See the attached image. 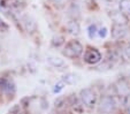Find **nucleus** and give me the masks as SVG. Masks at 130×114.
<instances>
[{"mask_svg": "<svg viewBox=\"0 0 130 114\" xmlns=\"http://www.w3.org/2000/svg\"><path fill=\"white\" fill-rule=\"evenodd\" d=\"M79 100H81L82 105H84L88 108H92L96 105L97 102V94L93 89L91 88H85L82 89L79 92Z\"/></svg>", "mask_w": 130, "mask_h": 114, "instance_id": "f257e3e1", "label": "nucleus"}, {"mask_svg": "<svg viewBox=\"0 0 130 114\" xmlns=\"http://www.w3.org/2000/svg\"><path fill=\"white\" fill-rule=\"evenodd\" d=\"M83 52V46L77 40H71L68 44L64 46L63 50V54L67 58H70V59H75V58H78L79 55Z\"/></svg>", "mask_w": 130, "mask_h": 114, "instance_id": "f03ea898", "label": "nucleus"}, {"mask_svg": "<svg viewBox=\"0 0 130 114\" xmlns=\"http://www.w3.org/2000/svg\"><path fill=\"white\" fill-rule=\"evenodd\" d=\"M116 108V102L114 99V97L112 96H105L100 99L99 103V112L105 114H109L114 112Z\"/></svg>", "mask_w": 130, "mask_h": 114, "instance_id": "7ed1b4c3", "label": "nucleus"}, {"mask_svg": "<svg viewBox=\"0 0 130 114\" xmlns=\"http://www.w3.org/2000/svg\"><path fill=\"white\" fill-rule=\"evenodd\" d=\"M84 61L89 64H96L101 61V53L97 48L90 47L84 53Z\"/></svg>", "mask_w": 130, "mask_h": 114, "instance_id": "20e7f679", "label": "nucleus"}, {"mask_svg": "<svg viewBox=\"0 0 130 114\" xmlns=\"http://www.w3.org/2000/svg\"><path fill=\"white\" fill-rule=\"evenodd\" d=\"M125 35H127V28H125V25L113 24V27H112V37L114 39L120 40L122 38H124Z\"/></svg>", "mask_w": 130, "mask_h": 114, "instance_id": "39448f33", "label": "nucleus"}, {"mask_svg": "<svg viewBox=\"0 0 130 114\" xmlns=\"http://www.w3.org/2000/svg\"><path fill=\"white\" fill-rule=\"evenodd\" d=\"M22 24L28 32H34L37 28V24H36V22H35V20L31 16H28V15H25V16L22 18Z\"/></svg>", "mask_w": 130, "mask_h": 114, "instance_id": "423d86ee", "label": "nucleus"}, {"mask_svg": "<svg viewBox=\"0 0 130 114\" xmlns=\"http://www.w3.org/2000/svg\"><path fill=\"white\" fill-rule=\"evenodd\" d=\"M110 18L114 21V24H121V25L127 24V16L121 12H112Z\"/></svg>", "mask_w": 130, "mask_h": 114, "instance_id": "0eeeda50", "label": "nucleus"}, {"mask_svg": "<svg viewBox=\"0 0 130 114\" xmlns=\"http://www.w3.org/2000/svg\"><path fill=\"white\" fill-rule=\"evenodd\" d=\"M47 62L51 64L52 67L54 68H60V67H63L64 64V60L61 59L59 57H47Z\"/></svg>", "mask_w": 130, "mask_h": 114, "instance_id": "6e6552de", "label": "nucleus"}, {"mask_svg": "<svg viewBox=\"0 0 130 114\" xmlns=\"http://www.w3.org/2000/svg\"><path fill=\"white\" fill-rule=\"evenodd\" d=\"M67 30L70 35L74 36H77L79 35V24L76 22V21H69L68 24H67Z\"/></svg>", "mask_w": 130, "mask_h": 114, "instance_id": "1a4fd4ad", "label": "nucleus"}, {"mask_svg": "<svg viewBox=\"0 0 130 114\" xmlns=\"http://www.w3.org/2000/svg\"><path fill=\"white\" fill-rule=\"evenodd\" d=\"M119 9L125 16H130V0H121L119 3Z\"/></svg>", "mask_w": 130, "mask_h": 114, "instance_id": "9d476101", "label": "nucleus"}, {"mask_svg": "<svg viewBox=\"0 0 130 114\" xmlns=\"http://www.w3.org/2000/svg\"><path fill=\"white\" fill-rule=\"evenodd\" d=\"M77 79H78L77 75L73 74V73H68V74H64L63 76H62L61 81L64 84H75V83L77 82Z\"/></svg>", "mask_w": 130, "mask_h": 114, "instance_id": "9b49d317", "label": "nucleus"}, {"mask_svg": "<svg viewBox=\"0 0 130 114\" xmlns=\"http://www.w3.org/2000/svg\"><path fill=\"white\" fill-rule=\"evenodd\" d=\"M116 90H118V93L120 96H127L130 91V88L127 85V83L124 81H120L118 83V87H116Z\"/></svg>", "mask_w": 130, "mask_h": 114, "instance_id": "f8f14e48", "label": "nucleus"}, {"mask_svg": "<svg viewBox=\"0 0 130 114\" xmlns=\"http://www.w3.org/2000/svg\"><path fill=\"white\" fill-rule=\"evenodd\" d=\"M98 28H97L96 24H91L90 27L88 28V35L89 37L91 38V39H93V38H96V36L98 35Z\"/></svg>", "mask_w": 130, "mask_h": 114, "instance_id": "ddd939ff", "label": "nucleus"}, {"mask_svg": "<svg viewBox=\"0 0 130 114\" xmlns=\"http://www.w3.org/2000/svg\"><path fill=\"white\" fill-rule=\"evenodd\" d=\"M9 10H10V4L7 0H0V12L7 14Z\"/></svg>", "mask_w": 130, "mask_h": 114, "instance_id": "4468645a", "label": "nucleus"}, {"mask_svg": "<svg viewBox=\"0 0 130 114\" xmlns=\"http://www.w3.org/2000/svg\"><path fill=\"white\" fill-rule=\"evenodd\" d=\"M64 85H66V84H64L62 81L55 83V84H54V87H53V90H52V91H53V93H59L60 91H62V90H63V88H64Z\"/></svg>", "mask_w": 130, "mask_h": 114, "instance_id": "2eb2a0df", "label": "nucleus"}, {"mask_svg": "<svg viewBox=\"0 0 130 114\" xmlns=\"http://www.w3.org/2000/svg\"><path fill=\"white\" fill-rule=\"evenodd\" d=\"M122 54H123V58L127 60H130V44H127L122 50Z\"/></svg>", "mask_w": 130, "mask_h": 114, "instance_id": "dca6fc26", "label": "nucleus"}, {"mask_svg": "<svg viewBox=\"0 0 130 114\" xmlns=\"http://www.w3.org/2000/svg\"><path fill=\"white\" fill-rule=\"evenodd\" d=\"M106 35H107V29H106L105 27L100 28V29L98 30V36H99L100 38H105Z\"/></svg>", "mask_w": 130, "mask_h": 114, "instance_id": "f3484780", "label": "nucleus"}, {"mask_svg": "<svg viewBox=\"0 0 130 114\" xmlns=\"http://www.w3.org/2000/svg\"><path fill=\"white\" fill-rule=\"evenodd\" d=\"M103 3L107 6H113L118 3V0H103Z\"/></svg>", "mask_w": 130, "mask_h": 114, "instance_id": "a211bd4d", "label": "nucleus"}, {"mask_svg": "<svg viewBox=\"0 0 130 114\" xmlns=\"http://www.w3.org/2000/svg\"><path fill=\"white\" fill-rule=\"evenodd\" d=\"M52 1H53V3H55V4H60V3H62V1H63V0H52Z\"/></svg>", "mask_w": 130, "mask_h": 114, "instance_id": "6ab92c4d", "label": "nucleus"}, {"mask_svg": "<svg viewBox=\"0 0 130 114\" xmlns=\"http://www.w3.org/2000/svg\"><path fill=\"white\" fill-rule=\"evenodd\" d=\"M128 114H130V108H129V111H128Z\"/></svg>", "mask_w": 130, "mask_h": 114, "instance_id": "aec40b11", "label": "nucleus"}]
</instances>
